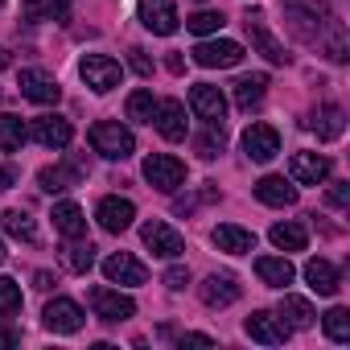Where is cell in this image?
Here are the masks:
<instances>
[{
  "label": "cell",
  "mask_w": 350,
  "mask_h": 350,
  "mask_svg": "<svg viewBox=\"0 0 350 350\" xmlns=\"http://www.w3.org/2000/svg\"><path fill=\"white\" fill-rule=\"evenodd\" d=\"M284 13H288V21H293V33L305 42V46H329V38H325V29H338V21L334 17H325V9L317 5V0H284Z\"/></svg>",
  "instance_id": "1"
},
{
  "label": "cell",
  "mask_w": 350,
  "mask_h": 350,
  "mask_svg": "<svg viewBox=\"0 0 350 350\" xmlns=\"http://www.w3.org/2000/svg\"><path fill=\"white\" fill-rule=\"evenodd\" d=\"M91 148H95L99 157H107V161H124V157L136 152V136H132L120 120H99V124L91 128Z\"/></svg>",
  "instance_id": "2"
},
{
  "label": "cell",
  "mask_w": 350,
  "mask_h": 350,
  "mask_svg": "<svg viewBox=\"0 0 350 350\" xmlns=\"http://www.w3.org/2000/svg\"><path fill=\"white\" fill-rule=\"evenodd\" d=\"M144 182L152 190H161V194H173V190L186 182V165L178 157H169V152H152L144 161Z\"/></svg>",
  "instance_id": "3"
},
{
  "label": "cell",
  "mask_w": 350,
  "mask_h": 350,
  "mask_svg": "<svg viewBox=\"0 0 350 350\" xmlns=\"http://www.w3.org/2000/svg\"><path fill=\"white\" fill-rule=\"evenodd\" d=\"M79 75H83V83H87L95 95H107V91H111V87H120V79H124L120 62H116V58H107V54H83Z\"/></svg>",
  "instance_id": "4"
},
{
  "label": "cell",
  "mask_w": 350,
  "mask_h": 350,
  "mask_svg": "<svg viewBox=\"0 0 350 350\" xmlns=\"http://www.w3.org/2000/svg\"><path fill=\"white\" fill-rule=\"evenodd\" d=\"M140 239H144V247H148L152 256H161V260H178V256L186 252L182 231H173V227L161 223V219H148V223L140 227Z\"/></svg>",
  "instance_id": "5"
},
{
  "label": "cell",
  "mask_w": 350,
  "mask_h": 350,
  "mask_svg": "<svg viewBox=\"0 0 350 350\" xmlns=\"http://www.w3.org/2000/svg\"><path fill=\"white\" fill-rule=\"evenodd\" d=\"M243 29H247L252 46H256V50H260L272 66H284V62H288L284 46L272 38V29H268V21H264V13H260V9H247V13H243Z\"/></svg>",
  "instance_id": "6"
},
{
  "label": "cell",
  "mask_w": 350,
  "mask_h": 350,
  "mask_svg": "<svg viewBox=\"0 0 350 350\" xmlns=\"http://www.w3.org/2000/svg\"><path fill=\"white\" fill-rule=\"evenodd\" d=\"M194 62L206 66V70H227V66H239V62H243V46L231 42V38L198 42V46H194Z\"/></svg>",
  "instance_id": "7"
},
{
  "label": "cell",
  "mask_w": 350,
  "mask_h": 350,
  "mask_svg": "<svg viewBox=\"0 0 350 350\" xmlns=\"http://www.w3.org/2000/svg\"><path fill=\"white\" fill-rule=\"evenodd\" d=\"M136 13H140V25L157 38H169L178 29V5H173V0H140Z\"/></svg>",
  "instance_id": "8"
},
{
  "label": "cell",
  "mask_w": 350,
  "mask_h": 350,
  "mask_svg": "<svg viewBox=\"0 0 350 350\" xmlns=\"http://www.w3.org/2000/svg\"><path fill=\"white\" fill-rule=\"evenodd\" d=\"M95 219H99V227H103L107 235H124V231L132 227V219H136V206H132L128 198H120V194H107V198H99Z\"/></svg>",
  "instance_id": "9"
},
{
  "label": "cell",
  "mask_w": 350,
  "mask_h": 350,
  "mask_svg": "<svg viewBox=\"0 0 350 350\" xmlns=\"http://www.w3.org/2000/svg\"><path fill=\"white\" fill-rule=\"evenodd\" d=\"M91 309L103 321H128L136 313V301L128 293H120V288H103L99 284V288H91Z\"/></svg>",
  "instance_id": "10"
},
{
  "label": "cell",
  "mask_w": 350,
  "mask_h": 350,
  "mask_svg": "<svg viewBox=\"0 0 350 350\" xmlns=\"http://www.w3.org/2000/svg\"><path fill=\"white\" fill-rule=\"evenodd\" d=\"M83 321H87V313H83L75 301H66V297H54V301L46 305V313H42V325H46L50 334H79Z\"/></svg>",
  "instance_id": "11"
},
{
  "label": "cell",
  "mask_w": 350,
  "mask_h": 350,
  "mask_svg": "<svg viewBox=\"0 0 350 350\" xmlns=\"http://www.w3.org/2000/svg\"><path fill=\"white\" fill-rule=\"evenodd\" d=\"M190 107H194V116L206 120V124H223V120H227V95H223L219 87H211V83H194V87H190Z\"/></svg>",
  "instance_id": "12"
},
{
  "label": "cell",
  "mask_w": 350,
  "mask_h": 350,
  "mask_svg": "<svg viewBox=\"0 0 350 350\" xmlns=\"http://www.w3.org/2000/svg\"><path fill=\"white\" fill-rule=\"evenodd\" d=\"M243 329H247V338L252 342H260V346H280L293 329L280 321V313H268V309H256L247 321H243Z\"/></svg>",
  "instance_id": "13"
},
{
  "label": "cell",
  "mask_w": 350,
  "mask_h": 350,
  "mask_svg": "<svg viewBox=\"0 0 350 350\" xmlns=\"http://www.w3.org/2000/svg\"><path fill=\"white\" fill-rule=\"evenodd\" d=\"M17 87H21V95H25V99H33V103H58V99H62L58 79H54V75H46V70H38V66L21 70V75H17Z\"/></svg>",
  "instance_id": "14"
},
{
  "label": "cell",
  "mask_w": 350,
  "mask_h": 350,
  "mask_svg": "<svg viewBox=\"0 0 350 350\" xmlns=\"http://www.w3.org/2000/svg\"><path fill=\"white\" fill-rule=\"evenodd\" d=\"M243 152H247V161H272L276 152H280V132L272 128V124H252L247 132H243Z\"/></svg>",
  "instance_id": "15"
},
{
  "label": "cell",
  "mask_w": 350,
  "mask_h": 350,
  "mask_svg": "<svg viewBox=\"0 0 350 350\" xmlns=\"http://www.w3.org/2000/svg\"><path fill=\"white\" fill-rule=\"evenodd\" d=\"M103 276H107V284H144L148 280V268L136 260V256H128V252H116V256H107L103 260Z\"/></svg>",
  "instance_id": "16"
},
{
  "label": "cell",
  "mask_w": 350,
  "mask_h": 350,
  "mask_svg": "<svg viewBox=\"0 0 350 350\" xmlns=\"http://www.w3.org/2000/svg\"><path fill=\"white\" fill-rule=\"evenodd\" d=\"M198 297H202V305H211V309H227V305L239 301V280H235L231 272H215V276H206V280L198 284Z\"/></svg>",
  "instance_id": "17"
},
{
  "label": "cell",
  "mask_w": 350,
  "mask_h": 350,
  "mask_svg": "<svg viewBox=\"0 0 350 350\" xmlns=\"http://www.w3.org/2000/svg\"><path fill=\"white\" fill-rule=\"evenodd\" d=\"M152 124H157V132L165 136V140H186V132H190V124H186V107L178 103V99H157V116H152Z\"/></svg>",
  "instance_id": "18"
},
{
  "label": "cell",
  "mask_w": 350,
  "mask_h": 350,
  "mask_svg": "<svg viewBox=\"0 0 350 350\" xmlns=\"http://www.w3.org/2000/svg\"><path fill=\"white\" fill-rule=\"evenodd\" d=\"M288 173H293V182H301V186H321L329 178V157L325 152H293Z\"/></svg>",
  "instance_id": "19"
},
{
  "label": "cell",
  "mask_w": 350,
  "mask_h": 350,
  "mask_svg": "<svg viewBox=\"0 0 350 350\" xmlns=\"http://www.w3.org/2000/svg\"><path fill=\"white\" fill-rule=\"evenodd\" d=\"M305 128H309V132H317V140H338V136L346 132V111H342L338 103H321V107H313V111H309Z\"/></svg>",
  "instance_id": "20"
},
{
  "label": "cell",
  "mask_w": 350,
  "mask_h": 350,
  "mask_svg": "<svg viewBox=\"0 0 350 350\" xmlns=\"http://www.w3.org/2000/svg\"><path fill=\"white\" fill-rule=\"evenodd\" d=\"M29 136H33L42 148H66V144L75 140V128H70V120H62V116H42V120H33Z\"/></svg>",
  "instance_id": "21"
},
{
  "label": "cell",
  "mask_w": 350,
  "mask_h": 350,
  "mask_svg": "<svg viewBox=\"0 0 350 350\" xmlns=\"http://www.w3.org/2000/svg\"><path fill=\"white\" fill-rule=\"evenodd\" d=\"M211 239H215V247L227 252V256H247V252H256V235H252L247 227H235V223H219Z\"/></svg>",
  "instance_id": "22"
},
{
  "label": "cell",
  "mask_w": 350,
  "mask_h": 350,
  "mask_svg": "<svg viewBox=\"0 0 350 350\" xmlns=\"http://www.w3.org/2000/svg\"><path fill=\"white\" fill-rule=\"evenodd\" d=\"M256 198L264 206H293L297 202V186L284 182V178H276V173H268V178L256 182Z\"/></svg>",
  "instance_id": "23"
},
{
  "label": "cell",
  "mask_w": 350,
  "mask_h": 350,
  "mask_svg": "<svg viewBox=\"0 0 350 350\" xmlns=\"http://www.w3.org/2000/svg\"><path fill=\"white\" fill-rule=\"evenodd\" d=\"M54 227L66 235V239H79V235H87V215H83V206L79 202H54Z\"/></svg>",
  "instance_id": "24"
},
{
  "label": "cell",
  "mask_w": 350,
  "mask_h": 350,
  "mask_svg": "<svg viewBox=\"0 0 350 350\" xmlns=\"http://www.w3.org/2000/svg\"><path fill=\"white\" fill-rule=\"evenodd\" d=\"M256 276H260L264 284H272V288H284V284H293L297 268H293L284 256H260V260H256Z\"/></svg>",
  "instance_id": "25"
},
{
  "label": "cell",
  "mask_w": 350,
  "mask_h": 350,
  "mask_svg": "<svg viewBox=\"0 0 350 350\" xmlns=\"http://www.w3.org/2000/svg\"><path fill=\"white\" fill-rule=\"evenodd\" d=\"M305 280H309V288L317 297H334L338 293V268L329 260H309L305 264Z\"/></svg>",
  "instance_id": "26"
},
{
  "label": "cell",
  "mask_w": 350,
  "mask_h": 350,
  "mask_svg": "<svg viewBox=\"0 0 350 350\" xmlns=\"http://www.w3.org/2000/svg\"><path fill=\"white\" fill-rule=\"evenodd\" d=\"M276 313H280V321H284L288 329H309V325H313V317H317V313H313V305H309L305 297H288V293L280 297V309H276Z\"/></svg>",
  "instance_id": "27"
},
{
  "label": "cell",
  "mask_w": 350,
  "mask_h": 350,
  "mask_svg": "<svg viewBox=\"0 0 350 350\" xmlns=\"http://www.w3.org/2000/svg\"><path fill=\"white\" fill-rule=\"evenodd\" d=\"M62 264H66V272H75V276H87L91 268H95V247L79 235V239H70L66 247H62Z\"/></svg>",
  "instance_id": "28"
},
{
  "label": "cell",
  "mask_w": 350,
  "mask_h": 350,
  "mask_svg": "<svg viewBox=\"0 0 350 350\" xmlns=\"http://www.w3.org/2000/svg\"><path fill=\"white\" fill-rule=\"evenodd\" d=\"M25 140H29L25 120H21V116H13V111H0V152H17Z\"/></svg>",
  "instance_id": "29"
},
{
  "label": "cell",
  "mask_w": 350,
  "mask_h": 350,
  "mask_svg": "<svg viewBox=\"0 0 350 350\" xmlns=\"http://www.w3.org/2000/svg\"><path fill=\"white\" fill-rule=\"evenodd\" d=\"M264 91H268V75H243L235 83V107L239 111H252L264 99Z\"/></svg>",
  "instance_id": "30"
},
{
  "label": "cell",
  "mask_w": 350,
  "mask_h": 350,
  "mask_svg": "<svg viewBox=\"0 0 350 350\" xmlns=\"http://www.w3.org/2000/svg\"><path fill=\"white\" fill-rule=\"evenodd\" d=\"M268 239H272L280 252H305V243H309V231H305L301 223H276V227L268 231Z\"/></svg>",
  "instance_id": "31"
},
{
  "label": "cell",
  "mask_w": 350,
  "mask_h": 350,
  "mask_svg": "<svg viewBox=\"0 0 350 350\" xmlns=\"http://www.w3.org/2000/svg\"><path fill=\"white\" fill-rule=\"evenodd\" d=\"M75 178H83L79 169H70V173H66L62 165H46V169L38 173V186H42L46 194H62V190H70V182H75Z\"/></svg>",
  "instance_id": "32"
},
{
  "label": "cell",
  "mask_w": 350,
  "mask_h": 350,
  "mask_svg": "<svg viewBox=\"0 0 350 350\" xmlns=\"http://www.w3.org/2000/svg\"><path fill=\"white\" fill-rule=\"evenodd\" d=\"M21 13L29 21H62L66 17V0H21Z\"/></svg>",
  "instance_id": "33"
},
{
  "label": "cell",
  "mask_w": 350,
  "mask_h": 350,
  "mask_svg": "<svg viewBox=\"0 0 350 350\" xmlns=\"http://www.w3.org/2000/svg\"><path fill=\"white\" fill-rule=\"evenodd\" d=\"M0 227H5L13 239H21V243H33L38 239V227H33V219L25 211H5V215H0Z\"/></svg>",
  "instance_id": "34"
},
{
  "label": "cell",
  "mask_w": 350,
  "mask_h": 350,
  "mask_svg": "<svg viewBox=\"0 0 350 350\" xmlns=\"http://www.w3.org/2000/svg\"><path fill=\"white\" fill-rule=\"evenodd\" d=\"M321 325H325V338H329V342H350V309H346V305H334V309L321 317Z\"/></svg>",
  "instance_id": "35"
},
{
  "label": "cell",
  "mask_w": 350,
  "mask_h": 350,
  "mask_svg": "<svg viewBox=\"0 0 350 350\" xmlns=\"http://www.w3.org/2000/svg\"><path fill=\"white\" fill-rule=\"evenodd\" d=\"M152 116H157V99H152V91H132L128 95V120H136V124H152Z\"/></svg>",
  "instance_id": "36"
},
{
  "label": "cell",
  "mask_w": 350,
  "mask_h": 350,
  "mask_svg": "<svg viewBox=\"0 0 350 350\" xmlns=\"http://www.w3.org/2000/svg\"><path fill=\"white\" fill-rule=\"evenodd\" d=\"M223 144H227V132H223V124H206V132L194 140V148H198V157H202V161H215V157L223 152Z\"/></svg>",
  "instance_id": "37"
},
{
  "label": "cell",
  "mask_w": 350,
  "mask_h": 350,
  "mask_svg": "<svg viewBox=\"0 0 350 350\" xmlns=\"http://www.w3.org/2000/svg\"><path fill=\"white\" fill-rule=\"evenodd\" d=\"M21 305H25V297H21V284H17V280H9V276H0V317H13V313H21Z\"/></svg>",
  "instance_id": "38"
},
{
  "label": "cell",
  "mask_w": 350,
  "mask_h": 350,
  "mask_svg": "<svg viewBox=\"0 0 350 350\" xmlns=\"http://www.w3.org/2000/svg\"><path fill=\"white\" fill-rule=\"evenodd\" d=\"M186 29H190V33H198V38L219 33V29H223V13H215V9H198L194 17H186Z\"/></svg>",
  "instance_id": "39"
},
{
  "label": "cell",
  "mask_w": 350,
  "mask_h": 350,
  "mask_svg": "<svg viewBox=\"0 0 350 350\" xmlns=\"http://www.w3.org/2000/svg\"><path fill=\"white\" fill-rule=\"evenodd\" d=\"M325 198H329V206H334V211H346V206H350V182H334Z\"/></svg>",
  "instance_id": "40"
},
{
  "label": "cell",
  "mask_w": 350,
  "mask_h": 350,
  "mask_svg": "<svg viewBox=\"0 0 350 350\" xmlns=\"http://www.w3.org/2000/svg\"><path fill=\"white\" fill-rule=\"evenodd\" d=\"M165 284H169L173 293H182V288L190 284V268H182V264H173V268L165 272Z\"/></svg>",
  "instance_id": "41"
},
{
  "label": "cell",
  "mask_w": 350,
  "mask_h": 350,
  "mask_svg": "<svg viewBox=\"0 0 350 350\" xmlns=\"http://www.w3.org/2000/svg\"><path fill=\"white\" fill-rule=\"evenodd\" d=\"M128 54H132V70H136V75H152V62H148V54H144L140 46H132Z\"/></svg>",
  "instance_id": "42"
},
{
  "label": "cell",
  "mask_w": 350,
  "mask_h": 350,
  "mask_svg": "<svg viewBox=\"0 0 350 350\" xmlns=\"http://www.w3.org/2000/svg\"><path fill=\"white\" fill-rule=\"evenodd\" d=\"M54 284H58V276H54V272H46V268H42V272L33 276V288H42V293H50Z\"/></svg>",
  "instance_id": "43"
},
{
  "label": "cell",
  "mask_w": 350,
  "mask_h": 350,
  "mask_svg": "<svg viewBox=\"0 0 350 350\" xmlns=\"http://www.w3.org/2000/svg\"><path fill=\"white\" fill-rule=\"evenodd\" d=\"M178 342H182V346H215V338H211V334H182Z\"/></svg>",
  "instance_id": "44"
},
{
  "label": "cell",
  "mask_w": 350,
  "mask_h": 350,
  "mask_svg": "<svg viewBox=\"0 0 350 350\" xmlns=\"http://www.w3.org/2000/svg\"><path fill=\"white\" fill-rule=\"evenodd\" d=\"M165 66H169L173 75H182V70H186V62H182V54H169V58H165Z\"/></svg>",
  "instance_id": "45"
},
{
  "label": "cell",
  "mask_w": 350,
  "mask_h": 350,
  "mask_svg": "<svg viewBox=\"0 0 350 350\" xmlns=\"http://www.w3.org/2000/svg\"><path fill=\"white\" fill-rule=\"evenodd\" d=\"M21 342V334H13V329H0V350H5V346H17Z\"/></svg>",
  "instance_id": "46"
},
{
  "label": "cell",
  "mask_w": 350,
  "mask_h": 350,
  "mask_svg": "<svg viewBox=\"0 0 350 350\" xmlns=\"http://www.w3.org/2000/svg\"><path fill=\"white\" fill-rule=\"evenodd\" d=\"M9 186H13V169L0 165V190H9Z\"/></svg>",
  "instance_id": "47"
},
{
  "label": "cell",
  "mask_w": 350,
  "mask_h": 350,
  "mask_svg": "<svg viewBox=\"0 0 350 350\" xmlns=\"http://www.w3.org/2000/svg\"><path fill=\"white\" fill-rule=\"evenodd\" d=\"M0 66H9V54H5V50H0Z\"/></svg>",
  "instance_id": "48"
},
{
  "label": "cell",
  "mask_w": 350,
  "mask_h": 350,
  "mask_svg": "<svg viewBox=\"0 0 350 350\" xmlns=\"http://www.w3.org/2000/svg\"><path fill=\"white\" fill-rule=\"evenodd\" d=\"M0 264H5V243H0Z\"/></svg>",
  "instance_id": "49"
},
{
  "label": "cell",
  "mask_w": 350,
  "mask_h": 350,
  "mask_svg": "<svg viewBox=\"0 0 350 350\" xmlns=\"http://www.w3.org/2000/svg\"><path fill=\"white\" fill-rule=\"evenodd\" d=\"M0 9H5V0H0Z\"/></svg>",
  "instance_id": "50"
}]
</instances>
